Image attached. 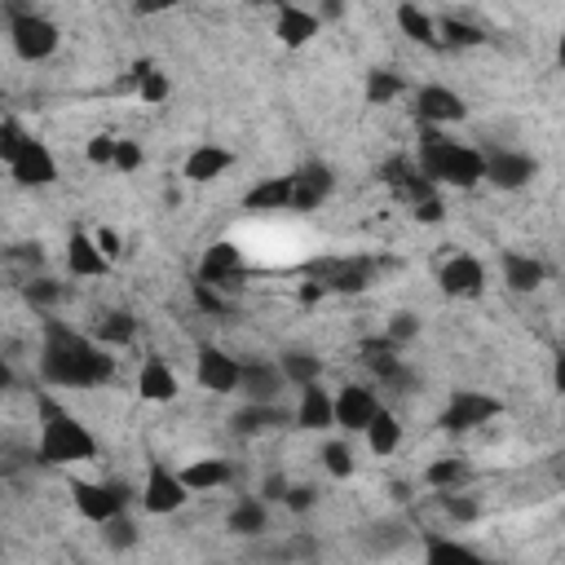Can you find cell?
Wrapping results in <instances>:
<instances>
[{"label": "cell", "mask_w": 565, "mask_h": 565, "mask_svg": "<svg viewBox=\"0 0 565 565\" xmlns=\"http://www.w3.org/2000/svg\"><path fill=\"white\" fill-rule=\"evenodd\" d=\"M40 375L57 388H97L115 380V353L62 318H44L40 327Z\"/></svg>", "instance_id": "1"}, {"label": "cell", "mask_w": 565, "mask_h": 565, "mask_svg": "<svg viewBox=\"0 0 565 565\" xmlns=\"http://www.w3.org/2000/svg\"><path fill=\"white\" fill-rule=\"evenodd\" d=\"M35 424H40L35 463H44V468H71V463L97 459V437H93V428H88L75 411H66L62 402L40 397V402H35Z\"/></svg>", "instance_id": "2"}, {"label": "cell", "mask_w": 565, "mask_h": 565, "mask_svg": "<svg viewBox=\"0 0 565 565\" xmlns=\"http://www.w3.org/2000/svg\"><path fill=\"white\" fill-rule=\"evenodd\" d=\"M415 168H419V177H428L437 185H455V190H472L477 181H486V154L468 141H455L446 128H424Z\"/></svg>", "instance_id": "3"}, {"label": "cell", "mask_w": 565, "mask_h": 565, "mask_svg": "<svg viewBox=\"0 0 565 565\" xmlns=\"http://www.w3.org/2000/svg\"><path fill=\"white\" fill-rule=\"evenodd\" d=\"M9 44L22 62H49L62 44V31L53 18H44L35 9H13L9 13Z\"/></svg>", "instance_id": "4"}, {"label": "cell", "mask_w": 565, "mask_h": 565, "mask_svg": "<svg viewBox=\"0 0 565 565\" xmlns=\"http://www.w3.org/2000/svg\"><path fill=\"white\" fill-rule=\"evenodd\" d=\"M128 486L124 481H84V477H71V503H75V512L88 521V525H106V521H115V516H124L128 512Z\"/></svg>", "instance_id": "5"}, {"label": "cell", "mask_w": 565, "mask_h": 565, "mask_svg": "<svg viewBox=\"0 0 565 565\" xmlns=\"http://www.w3.org/2000/svg\"><path fill=\"white\" fill-rule=\"evenodd\" d=\"M190 486L181 481V468H168L163 459H150L146 463V481H141V490H137V499H141V512H150V516H172V512H181L185 503H190Z\"/></svg>", "instance_id": "6"}, {"label": "cell", "mask_w": 565, "mask_h": 565, "mask_svg": "<svg viewBox=\"0 0 565 565\" xmlns=\"http://www.w3.org/2000/svg\"><path fill=\"white\" fill-rule=\"evenodd\" d=\"M499 415H503V402H499L494 393H481V388H455L437 424H441L446 433H472V428H481V424H490V419H499Z\"/></svg>", "instance_id": "7"}, {"label": "cell", "mask_w": 565, "mask_h": 565, "mask_svg": "<svg viewBox=\"0 0 565 565\" xmlns=\"http://www.w3.org/2000/svg\"><path fill=\"white\" fill-rule=\"evenodd\" d=\"M194 384L216 393V397H230L243 388V362L216 344H199L194 349Z\"/></svg>", "instance_id": "8"}, {"label": "cell", "mask_w": 565, "mask_h": 565, "mask_svg": "<svg viewBox=\"0 0 565 565\" xmlns=\"http://www.w3.org/2000/svg\"><path fill=\"white\" fill-rule=\"evenodd\" d=\"M437 287H441V296H450V300H472V296L486 291V265H481L472 252H459V256H450V260L437 269Z\"/></svg>", "instance_id": "9"}, {"label": "cell", "mask_w": 565, "mask_h": 565, "mask_svg": "<svg viewBox=\"0 0 565 565\" xmlns=\"http://www.w3.org/2000/svg\"><path fill=\"white\" fill-rule=\"evenodd\" d=\"M380 411L384 406H380L375 388H366V384H344L335 393V428H344V433H366Z\"/></svg>", "instance_id": "10"}, {"label": "cell", "mask_w": 565, "mask_h": 565, "mask_svg": "<svg viewBox=\"0 0 565 565\" xmlns=\"http://www.w3.org/2000/svg\"><path fill=\"white\" fill-rule=\"evenodd\" d=\"M415 110H419L424 128H450V124H459L468 115L463 97L455 88H446V84H424L415 93Z\"/></svg>", "instance_id": "11"}, {"label": "cell", "mask_w": 565, "mask_h": 565, "mask_svg": "<svg viewBox=\"0 0 565 565\" xmlns=\"http://www.w3.org/2000/svg\"><path fill=\"white\" fill-rule=\"evenodd\" d=\"M9 177H13L18 185H26V190L53 185V181H57V159H53V150H49L44 141L31 137V141L18 150V159L9 163Z\"/></svg>", "instance_id": "12"}, {"label": "cell", "mask_w": 565, "mask_h": 565, "mask_svg": "<svg viewBox=\"0 0 565 565\" xmlns=\"http://www.w3.org/2000/svg\"><path fill=\"white\" fill-rule=\"evenodd\" d=\"M230 168H234V150H225L221 141H199V146H190V154H185V163H181V177H185L190 185H212V181H221Z\"/></svg>", "instance_id": "13"}, {"label": "cell", "mask_w": 565, "mask_h": 565, "mask_svg": "<svg viewBox=\"0 0 565 565\" xmlns=\"http://www.w3.org/2000/svg\"><path fill=\"white\" fill-rule=\"evenodd\" d=\"M534 172H539V163L525 150H494V154H486V181L499 185V190H521V185L534 181Z\"/></svg>", "instance_id": "14"}, {"label": "cell", "mask_w": 565, "mask_h": 565, "mask_svg": "<svg viewBox=\"0 0 565 565\" xmlns=\"http://www.w3.org/2000/svg\"><path fill=\"white\" fill-rule=\"evenodd\" d=\"M243 269H247V256H243V247L230 243V238L212 243V247L199 256V278L212 282V287H230V278H238Z\"/></svg>", "instance_id": "15"}, {"label": "cell", "mask_w": 565, "mask_h": 565, "mask_svg": "<svg viewBox=\"0 0 565 565\" xmlns=\"http://www.w3.org/2000/svg\"><path fill=\"white\" fill-rule=\"evenodd\" d=\"M282 384H287V375H282V366H278V362H243V388H238V393H243L247 402L278 406Z\"/></svg>", "instance_id": "16"}, {"label": "cell", "mask_w": 565, "mask_h": 565, "mask_svg": "<svg viewBox=\"0 0 565 565\" xmlns=\"http://www.w3.org/2000/svg\"><path fill=\"white\" fill-rule=\"evenodd\" d=\"M243 207H247V212H287V207H296V177L282 172V177L256 181V185L243 194Z\"/></svg>", "instance_id": "17"}, {"label": "cell", "mask_w": 565, "mask_h": 565, "mask_svg": "<svg viewBox=\"0 0 565 565\" xmlns=\"http://www.w3.org/2000/svg\"><path fill=\"white\" fill-rule=\"evenodd\" d=\"M66 269L75 278H102L110 269L106 252L97 247V238L88 230H71V238H66Z\"/></svg>", "instance_id": "18"}, {"label": "cell", "mask_w": 565, "mask_h": 565, "mask_svg": "<svg viewBox=\"0 0 565 565\" xmlns=\"http://www.w3.org/2000/svg\"><path fill=\"white\" fill-rule=\"evenodd\" d=\"M181 481H185L194 494H212V490H221V486L234 481V463H230L225 455H199V459H190V463L181 468Z\"/></svg>", "instance_id": "19"}, {"label": "cell", "mask_w": 565, "mask_h": 565, "mask_svg": "<svg viewBox=\"0 0 565 565\" xmlns=\"http://www.w3.org/2000/svg\"><path fill=\"white\" fill-rule=\"evenodd\" d=\"M296 428H309V433H318V428H335V393H327L322 384H309V388H300V402H296Z\"/></svg>", "instance_id": "20"}, {"label": "cell", "mask_w": 565, "mask_h": 565, "mask_svg": "<svg viewBox=\"0 0 565 565\" xmlns=\"http://www.w3.org/2000/svg\"><path fill=\"white\" fill-rule=\"evenodd\" d=\"M318 26H322V18L309 13L305 4H282L278 22H274V35H278L282 49H305V44L318 35Z\"/></svg>", "instance_id": "21"}, {"label": "cell", "mask_w": 565, "mask_h": 565, "mask_svg": "<svg viewBox=\"0 0 565 565\" xmlns=\"http://www.w3.org/2000/svg\"><path fill=\"white\" fill-rule=\"evenodd\" d=\"M137 393H141V402H154V406L172 402V397L181 393L177 371H172L163 358H146V362H141V371H137Z\"/></svg>", "instance_id": "22"}, {"label": "cell", "mask_w": 565, "mask_h": 565, "mask_svg": "<svg viewBox=\"0 0 565 565\" xmlns=\"http://www.w3.org/2000/svg\"><path fill=\"white\" fill-rule=\"evenodd\" d=\"M296 177V212H313L318 203H327V194L335 190V177L327 163H305Z\"/></svg>", "instance_id": "23"}, {"label": "cell", "mask_w": 565, "mask_h": 565, "mask_svg": "<svg viewBox=\"0 0 565 565\" xmlns=\"http://www.w3.org/2000/svg\"><path fill=\"white\" fill-rule=\"evenodd\" d=\"M503 282L512 287V291H539L543 287V278H547V269H543V260H534V256H525V252H503Z\"/></svg>", "instance_id": "24"}, {"label": "cell", "mask_w": 565, "mask_h": 565, "mask_svg": "<svg viewBox=\"0 0 565 565\" xmlns=\"http://www.w3.org/2000/svg\"><path fill=\"white\" fill-rule=\"evenodd\" d=\"M93 340H102L106 349H124L137 340V318L128 309H102L93 318Z\"/></svg>", "instance_id": "25"}, {"label": "cell", "mask_w": 565, "mask_h": 565, "mask_svg": "<svg viewBox=\"0 0 565 565\" xmlns=\"http://www.w3.org/2000/svg\"><path fill=\"white\" fill-rule=\"evenodd\" d=\"M225 530L238 534V539H256L269 530V503L265 499H238L225 516Z\"/></svg>", "instance_id": "26"}, {"label": "cell", "mask_w": 565, "mask_h": 565, "mask_svg": "<svg viewBox=\"0 0 565 565\" xmlns=\"http://www.w3.org/2000/svg\"><path fill=\"white\" fill-rule=\"evenodd\" d=\"M282 424V411L278 406H260V402H243L234 415H230V428L238 433V437H260V433H269V428H278Z\"/></svg>", "instance_id": "27"}, {"label": "cell", "mask_w": 565, "mask_h": 565, "mask_svg": "<svg viewBox=\"0 0 565 565\" xmlns=\"http://www.w3.org/2000/svg\"><path fill=\"white\" fill-rule=\"evenodd\" d=\"M393 18H397L402 35H411L415 44H441V35H437V18H433L424 4H397Z\"/></svg>", "instance_id": "28"}, {"label": "cell", "mask_w": 565, "mask_h": 565, "mask_svg": "<svg viewBox=\"0 0 565 565\" xmlns=\"http://www.w3.org/2000/svg\"><path fill=\"white\" fill-rule=\"evenodd\" d=\"M278 366H282V375H287L291 388H309V384L322 380V358L309 353V349H287V353L278 358Z\"/></svg>", "instance_id": "29"}, {"label": "cell", "mask_w": 565, "mask_h": 565, "mask_svg": "<svg viewBox=\"0 0 565 565\" xmlns=\"http://www.w3.org/2000/svg\"><path fill=\"white\" fill-rule=\"evenodd\" d=\"M424 565H481V556L450 534H433L424 543Z\"/></svg>", "instance_id": "30"}, {"label": "cell", "mask_w": 565, "mask_h": 565, "mask_svg": "<svg viewBox=\"0 0 565 565\" xmlns=\"http://www.w3.org/2000/svg\"><path fill=\"white\" fill-rule=\"evenodd\" d=\"M362 437H366L371 455L388 459V455H397V446H402V419H397L393 411H380V415H375V424H371Z\"/></svg>", "instance_id": "31"}, {"label": "cell", "mask_w": 565, "mask_h": 565, "mask_svg": "<svg viewBox=\"0 0 565 565\" xmlns=\"http://www.w3.org/2000/svg\"><path fill=\"white\" fill-rule=\"evenodd\" d=\"M468 481V463L463 459H437L424 468V486L437 494H459V486Z\"/></svg>", "instance_id": "32"}, {"label": "cell", "mask_w": 565, "mask_h": 565, "mask_svg": "<svg viewBox=\"0 0 565 565\" xmlns=\"http://www.w3.org/2000/svg\"><path fill=\"white\" fill-rule=\"evenodd\" d=\"M318 459H322V468H327V477H335V481H349V477L358 472V459H353V446H349V441H340V437H331V441H322V450H318Z\"/></svg>", "instance_id": "33"}, {"label": "cell", "mask_w": 565, "mask_h": 565, "mask_svg": "<svg viewBox=\"0 0 565 565\" xmlns=\"http://www.w3.org/2000/svg\"><path fill=\"white\" fill-rule=\"evenodd\" d=\"M132 84H137V97H141V106H159V102H163V97L172 93L168 75H163V71H154L150 62L132 66Z\"/></svg>", "instance_id": "34"}, {"label": "cell", "mask_w": 565, "mask_h": 565, "mask_svg": "<svg viewBox=\"0 0 565 565\" xmlns=\"http://www.w3.org/2000/svg\"><path fill=\"white\" fill-rule=\"evenodd\" d=\"M402 88H406V84H402L397 71H388V66L366 71V102H371V106H388V102H397Z\"/></svg>", "instance_id": "35"}, {"label": "cell", "mask_w": 565, "mask_h": 565, "mask_svg": "<svg viewBox=\"0 0 565 565\" xmlns=\"http://www.w3.org/2000/svg\"><path fill=\"white\" fill-rule=\"evenodd\" d=\"M102 543H106L110 552H132V547L141 543V530H137V521L124 512V516H115V521L102 525Z\"/></svg>", "instance_id": "36"}, {"label": "cell", "mask_w": 565, "mask_h": 565, "mask_svg": "<svg viewBox=\"0 0 565 565\" xmlns=\"http://www.w3.org/2000/svg\"><path fill=\"white\" fill-rule=\"evenodd\" d=\"M437 35H441V44H481L486 35L472 26V22H463V18H455V13H446V18H437Z\"/></svg>", "instance_id": "37"}, {"label": "cell", "mask_w": 565, "mask_h": 565, "mask_svg": "<svg viewBox=\"0 0 565 565\" xmlns=\"http://www.w3.org/2000/svg\"><path fill=\"white\" fill-rule=\"evenodd\" d=\"M26 141H31V132H26V128H22L13 115H4V119H0V163L9 168Z\"/></svg>", "instance_id": "38"}, {"label": "cell", "mask_w": 565, "mask_h": 565, "mask_svg": "<svg viewBox=\"0 0 565 565\" xmlns=\"http://www.w3.org/2000/svg\"><path fill=\"white\" fill-rule=\"evenodd\" d=\"M419 327H424V322H419V313H411V309H397V313L388 318V327H384V340H388L393 349H397V344H411V340L419 335Z\"/></svg>", "instance_id": "39"}, {"label": "cell", "mask_w": 565, "mask_h": 565, "mask_svg": "<svg viewBox=\"0 0 565 565\" xmlns=\"http://www.w3.org/2000/svg\"><path fill=\"white\" fill-rule=\"evenodd\" d=\"M115 150H119V137H106V132H93L88 146H84V159L97 163V168H115Z\"/></svg>", "instance_id": "40"}, {"label": "cell", "mask_w": 565, "mask_h": 565, "mask_svg": "<svg viewBox=\"0 0 565 565\" xmlns=\"http://www.w3.org/2000/svg\"><path fill=\"white\" fill-rule=\"evenodd\" d=\"M190 296H194V305H199L203 313H225V309H230L225 296H221V287H212V282H203V278L190 282Z\"/></svg>", "instance_id": "41"}, {"label": "cell", "mask_w": 565, "mask_h": 565, "mask_svg": "<svg viewBox=\"0 0 565 565\" xmlns=\"http://www.w3.org/2000/svg\"><path fill=\"white\" fill-rule=\"evenodd\" d=\"M146 163V150H141V141H132V137H119V150H115V172H137Z\"/></svg>", "instance_id": "42"}, {"label": "cell", "mask_w": 565, "mask_h": 565, "mask_svg": "<svg viewBox=\"0 0 565 565\" xmlns=\"http://www.w3.org/2000/svg\"><path fill=\"white\" fill-rule=\"evenodd\" d=\"M26 300L40 305V309H49V305L62 300V287H57L53 278H31V282H26Z\"/></svg>", "instance_id": "43"}, {"label": "cell", "mask_w": 565, "mask_h": 565, "mask_svg": "<svg viewBox=\"0 0 565 565\" xmlns=\"http://www.w3.org/2000/svg\"><path fill=\"white\" fill-rule=\"evenodd\" d=\"M313 503H318V490H313V486H291V490H287V499H282V508H287V512H296V516H300V512H309Z\"/></svg>", "instance_id": "44"}, {"label": "cell", "mask_w": 565, "mask_h": 565, "mask_svg": "<svg viewBox=\"0 0 565 565\" xmlns=\"http://www.w3.org/2000/svg\"><path fill=\"white\" fill-rule=\"evenodd\" d=\"M93 238H97V247L106 252V260H115V256L124 252V238H119V230H115V225H102V230H93Z\"/></svg>", "instance_id": "45"}, {"label": "cell", "mask_w": 565, "mask_h": 565, "mask_svg": "<svg viewBox=\"0 0 565 565\" xmlns=\"http://www.w3.org/2000/svg\"><path fill=\"white\" fill-rule=\"evenodd\" d=\"M287 490H291V481H287L282 472H269V477H265V486H260V499H265V503H282V499H287Z\"/></svg>", "instance_id": "46"}, {"label": "cell", "mask_w": 565, "mask_h": 565, "mask_svg": "<svg viewBox=\"0 0 565 565\" xmlns=\"http://www.w3.org/2000/svg\"><path fill=\"white\" fill-rule=\"evenodd\" d=\"M441 508H446L455 521H472V516H477V503H472V499H455V494H441Z\"/></svg>", "instance_id": "47"}, {"label": "cell", "mask_w": 565, "mask_h": 565, "mask_svg": "<svg viewBox=\"0 0 565 565\" xmlns=\"http://www.w3.org/2000/svg\"><path fill=\"white\" fill-rule=\"evenodd\" d=\"M415 216H419V221H441V203H437V199H419V203H415Z\"/></svg>", "instance_id": "48"}, {"label": "cell", "mask_w": 565, "mask_h": 565, "mask_svg": "<svg viewBox=\"0 0 565 565\" xmlns=\"http://www.w3.org/2000/svg\"><path fill=\"white\" fill-rule=\"evenodd\" d=\"M552 380H556V388H561V393H565V353H561V358H556V371H552Z\"/></svg>", "instance_id": "49"}, {"label": "cell", "mask_w": 565, "mask_h": 565, "mask_svg": "<svg viewBox=\"0 0 565 565\" xmlns=\"http://www.w3.org/2000/svg\"><path fill=\"white\" fill-rule=\"evenodd\" d=\"M556 62L565 66V26H561V40H556Z\"/></svg>", "instance_id": "50"}]
</instances>
